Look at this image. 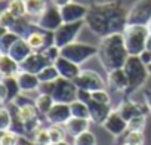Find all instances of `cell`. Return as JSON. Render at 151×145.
<instances>
[{
  "mask_svg": "<svg viewBox=\"0 0 151 145\" xmlns=\"http://www.w3.org/2000/svg\"><path fill=\"white\" fill-rule=\"evenodd\" d=\"M88 105H89V111H91V121L95 124H99V126H102V123L107 120V117L113 111L111 105L98 102L95 99H91L88 102Z\"/></svg>",
  "mask_w": 151,
  "mask_h": 145,
  "instance_id": "cell-20",
  "label": "cell"
},
{
  "mask_svg": "<svg viewBox=\"0 0 151 145\" xmlns=\"http://www.w3.org/2000/svg\"><path fill=\"white\" fill-rule=\"evenodd\" d=\"M145 49H148V50H151V33L148 34V37H147V43H145Z\"/></svg>",
  "mask_w": 151,
  "mask_h": 145,
  "instance_id": "cell-48",
  "label": "cell"
},
{
  "mask_svg": "<svg viewBox=\"0 0 151 145\" xmlns=\"http://www.w3.org/2000/svg\"><path fill=\"white\" fill-rule=\"evenodd\" d=\"M18 145H34V144H33V141H31L28 136H21Z\"/></svg>",
  "mask_w": 151,
  "mask_h": 145,
  "instance_id": "cell-47",
  "label": "cell"
},
{
  "mask_svg": "<svg viewBox=\"0 0 151 145\" xmlns=\"http://www.w3.org/2000/svg\"><path fill=\"white\" fill-rule=\"evenodd\" d=\"M33 52H34V50H33V47L30 46L28 40H27L25 37H19V39L11 46L8 55L12 56L15 61H18V62L21 64V62H22L24 59H27Z\"/></svg>",
  "mask_w": 151,
  "mask_h": 145,
  "instance_id": "cell-22",
  "label": "cell"
},
{
  "mask_svg": "<svg viewBox=\"0 0 151 145\" xmlns=\"http://www.w3.org/2000/svg\"><path fill=\"white\" fill-rule=\"evenodd\" d=\"M71 108L70 104L65 102H55L49 113L45 116V120L49 124H65L71 118Z\"/></svg>",
  "mask_w": 151,
  "mask_h": 145,
  "instance_id": "cell-13",
  "label": "cell"
},
{
  "mask_svg": "<svg viewBox=\"0 0 151 145\" xmlns=\"http://www.w3.org/2000/svg\"><path fill=\"white\" fill-rule=\"evenodd\" d=\"M21 139V135H18L14 130H2L0 135V145H18Z\"/></svg>",
  "mask_w": 151,
  "mask_h": 145,
  "instance_id": "cell-37",
  "label": "cell"
},
{
  "mask_svg": "<svg viewBox=\"0 0 151 145\" xmlns=\"http://www.w3.org/2000/svg\"><path fill=\"white\" fill-rule=\"evenodd\" d=\"M148 34V25H126L123 30V39L129 55H139L145 49Z\"/></svg>",
  "mask_w": 151,
  "mask_h": 145,
  "instance_id": "cell-4",
  "label": "cell"
},
{
  "mask_svg": "<svg viewBox=\"0 0 151 145\" xmlns=\"http://www.w3.org/2000/svg\"><path fill=\"white\" fill-rule=\"evenodd\" d=\"M122 145H130V144H126V142H124V144H122Z\"/></svg>",
  "mask_w": 151,
  "mask_h": 145,
  "instance_id": "cell-53",
  "label": "cell"
},
{
  "mask_svg": "<svg viewBox=\"0 0 151 145\" xmlns=\"http://www.w3.org/2000/svg\"><path fill=\"white\" fill-rule=\"evenodd\" d=\"M70 108H71V116L73 117H79V118H91V111H89V105L80 99H74L73 102H70Z\"/></svg>",
  "mask_w": 151,
  "mask_h": 145,
  "instance_id": "cell-29",
  "label": "cell"
},
{
  "mask_svg": "<svg viewBox=\"0 0 151 145\" xmlns=\"http://www.w3.org/2000/svg\"><path fill=\"white\" fill-rule=\"evenodd\" d=\"M145 126H147V114H139L127 121L129 132H144Z\"/></svg>",
  "mask_w": 151,
  "mask_h": 145,
  "instance_id": "cell-34",
  "label": "cell"
},
{
  "mask_svg": "<svg viewBox=\"0 0 151 145\" xmlns=\"http://www.w3.org/2000/svg\"><path fill=\"white\" fill-rule=\"evenodd\" d=\"M49 135H50V144H56V142L65 141L68 132L65 129V124H50Z\"/></svg>",
  "mask_w": 151,
  "mask_h": 145,
  "instance_id": "cell-30",
  "label": "cell"
},
{
  "mask_svg": "<svg viewBox=\"0 0 151 145\" xmlns=\"http://www.w3.org/2000/svg\"><path fill=\"white\" fill-rule=\"evenodd\" d=\"M19 93H21V88L17 76L2 77V82H0V102H2V105L12 102Z\"/></svg>",
  "mask_w": 151,
  "mask_h": 145,
  "instance_id": "cell-12",
  "label": "cell"
},
{
  "mask_svg": "<svg viewBox=\"0 0 151 145\" xmlns=\"http://www.w3.org/2000/svg\"><path fill=\"white\" fill-rule=\"evenodd\" d=\"M86 25L85 21H77V22H64L58 30L53 31V43L58 47H64L73 42L77 40L80 31Z\"/></svg>",
  "mask_w": 151,
  "mask_h": 145,
  "instance_id": "cell-6",
  "label": "cell"
},
{
  "mask_svg": "<svg viewBox=\"0 0 151 145\" xmlns=\"http://www.w3.org/2000/svg\"><path fill=\"white\" fill-rule=\"evenodd\" d=\"M37 76H39L40 82H55V80H58L61 77L59 72H58V68L55 67V64H49L47 67H45Z\"/></svg>",
  "mask_w": 151,
  "mask_h": 145,
  "instance_id": "cell-31",
  "label": "cell"
},
{
  "mask_svg": "<svg viewBox=\"0 0 151 145\" xmlns=\"http://www.w3.org/2000/svg\"><path fill=\"white\" fill-rule=\"evenodd\" d=\"M53 64H55V67L58 68V72H59L61 77L68 79V80H73V82H74V79L82 72V68H80L79 64H76V62L67 59V58L62 56V55H61Z\"/></svg>",
  "mask_w": 151,
  "mask_h": 145,
  "instance_id": "cell-19",
  "label": "cell"
},
{
  "mask_svg": "<svg viewBox=\"0 0 151 145\" xmlns=\"http://www.w3.org/2000/svg\"><path fill=\"white\" fill-rule=\"evenodd\" d=\"M144 132H129L127 130V135L124 138V142L126 144H130V145H144Z\"/></svg>",
  "mask_w": 151,
  "mask_h": 145,
  "instance_id": "cell-39",
  "label": "cell"
},
{
  "mask_svg": "<svg viewBox=\"0 0 151 145\" xmlns=\"http://www.w3.org/2000/svg\"><path fill=\"white\" fill-rule=\"evenodd\" d=\"M8 9H9L17 18L27 17L25 0H9V2H8Z\"/></svg>",
  "mask_w": 151,
  "mask_h": 145,
  "instance_id": "cell-33",
  "label": "cell"
},
{
  "mask_svg": "<svg viewBox=\"0 0 151 145\" xmlns=\"http://www.w3.org/2000/svg\"><path fill=\"white\" fill-rule=\"evenodd\" d=\"M36 28H37L36 22H33V21L27 19L25 17H22V18H18V19H17L15 25L12 27V31H15L18 36H21V37H25V39H27V37H28V34H30V33H33Z\"/></svg>",
  "mask_w": 151,
  "mask_h": 145,
  "instance_id": "cell-25",
  "label": "cell"
},
{
  "mask_svg": "<svg viewBox=\"0 0 151 145\" xmlns=\"http://www.w3.org/2000/svg\"><path fill=\"white\" fill-rule=\"evenodd\" d=\"M36 25L42 30H46V31H55L58 30L62 24H64V19H62V15H61V9L56 8V6H47V9L34 21Z\"/></svg>",
  "mask_w": 151,
  "mask_h": 145,
  "instance_id": "cell-10",
  "label": "cell"
},
{
  "mask_svg": "<svg viewBox=\"0 0 151 145\" xmlns=\"http://www.w3.org/2000/svg\"><path fill=\"white\" fill-rule=\"evenodd\" d=\"M123 68L129 79V89L126 90L124 95L129 96L130 93H135L147 83L150 77V71H148V65H145L138 55H129Z\"/></svg>",
  "mask_w": 151,
  "mask_h": 145,
  "instance_id": "cell-3",
  "label": "cell"
},
{
  "mask_svg": "<svg viewBox=\"0 0 151 145\" xmlns=\"http://www.w3.org/2000/svg\"><path fill=\"white\" fill-rule=\"evenodd\" d=\"M42 52L49 58V61H50L52 64L61 56V47H58L56 45H50V46H47V47H46L45 50H42Z\"/></svg>",
  "mask_w": 151,
  "mask_h": 145,
  "instance_id": "cell-41",
  "label": "cell"
},
{
  "mask_svg": "<svg viewBox=\"0 0 151 145\" xmlns=\"http://www.w3.org/2000/svg\"><path fill=\"white\" fill-rule=\"evenodd\" d=\"M55 82H42L37 92L39 93H49V95H52L53 90H55Z\"/></svg>",
  "mask_w": 151,
  "mask_h": 145,
  "instance_id": "cell-42",
  "label": "cell"
},
{
  "mask_svg": "<svg viewBox=\"0 0 151 145\" xmlns=\"http://www.w3.org/2000/svg\"><path fill=\"white\" fill-rule=\"evenodd\" d=\"M11 124H12V113H11V108L8 107H2L0 110V126H2V130H9L11 129Z\"/></svg>",
  "mask_w": 151,
  "mask_h": 145,
  "instance_id": "cell-38",
  "label": "cell"
},
{
  "mask_svg": "<svg viewBox=\"0 0 151 145\" xmlns=\"http://www.w3.org/2000/svg\"><path fill=\"white\" fill-rule=\"evenodd\" d=\"M151 22V0H136L127 12V25H148Z\"/></svg>",
  "mask_w": 151,
  "mask_h": 145,
  "instance_id": "cell-7",
  "label": "cell"
},
{
  "mask_svg": "<svg viewBox=\"0 0 151 145\" xmlns=\"http://www.w3.org/2000/svg\"><path fill=\"white\" fill-rule=\"evenodd\" d=\"M92 99H95V101H98V102H102V104L111 105V96H110V93L107 92V89L93 90V92H92Z\"/></svg>",
  "mask_w": 151,
  "mask_h": 145,
  "instance_id": "cell-40",
  "label": "cell"
},
{
  "mask_svg": "<svg viewBox=\"0 0 151 145\" xmlns=\"http://www.w3.org/2000/svg\"><path fill=\"white\" fill-rule=\"evenodd\" d=\"M116 110H117L127 121H129L130 118L139 116V114H147V111H148L145 102L141 104V102H136V101H133V99H130V98L122 99Z\"/></svg>",
  "mask_w": 151,
  "mask_h": 145,
  "instance_id": "cell-17",
  "label": "cell"
},
{
  "mask_svg": "<svg viewBox=\"0 0 151 145\" xmlns=\"http://www.w3.org/2000/svg\"><path fill=\"white\" fill-rule=\"evenodd\" d=\"M30 46L33 47V50L36 52H42L45 50L47 46L50 45H55L53 43V33L52 31H46V30H42V28H36L33 33L28 34L27 37Z\"/></svg>",
  "mask_w": 151,
  "mask_h": 145,
  "instance_id": "cell-16",
  "label": "cell"
},
{
  "mask_svg": "<svg viewBox=\"0 0 151 145\" xmlns=\"http://www.w3.org/2000/svg\"><path fill=\"white\" fill-rule=\"evenodd\" d=\"M127 12L122 0L93 3L86 15V27L96 36L104 37L113 33H123L127 25Z\"/></svg>",
  "mask_w": 151,
  "mask_h": 145,
  "instance_id": "cell-1",
  "label": "cell"
},
{
  "mask_svg": "<svg viewBox=\"0 0 151 145\" xmlns=\"http://www.w3.org/2000/svg\"><path fill=\"white\" fill-rule=\"evenodd\" d=\"M30 139L33 141V144H50V135H49V127H45V126H40L37 127Z\"/></svg>",
  "mask_w": 151,
  "mask_h": 145,
  "instance_id": "cell-32",
  "label": "cell"
},
{
  "mask_svg": "<svg viewBox=\"0 0 151 145\" xmlns=\"http://www.w3.org/2000/svg\"><path fill=\"white\" fill-rule=\"evenodd\" d=\"M52 145H73V144H70L67 141H61V142H56V144H52Z\"/></svg>",
  "mask_w": 151,
  "mask_h": 145,
  "instance_id": "cell-49",
  "label": "cell"
},
{
  "mask_svg": "<svg viewBox=\"0 0 151 145\" xmlns=\"http://www.w3.org/2000/svg\"><path fill=\"white\" fill-rule=\"evenodd\" d=\"M53 104H55V99H53V96L49 95V93H39V95L36 96V99H34V105H36L37 111H39L43 117L49 113V110L53 107Z\"/></svg>",
  "mask_w": 151,
  "mask_h": 145,
  "instance_id": "cell-27",
  "label": "cell"
},
{
  "mask_svg": "<svg viewBox=\"0 0 151 145\" xmlns=\"http://www.w3.org/2000/svg\"><path fill=\"white\" fill-rule=\"evenodd\" d=\"M73 145H96V136L91 130H85L83 133L74 136Z\"/></svg>",
  "mask_w": 151,
  "mask_h": 145,
  "instance_id": "cell-35",
  "label": "cell"
},
{
  "mask_svg": "<svg viewBox=\"0 0 151 145\" xmlns=\"http://www.w3.org/2000/svg\"><path fill=\"white\" fill-rule=\"evenodd\" d=\"M89 12V6L82 5V3H76L71 2L61 8V15L64 22H77V21H85L86 15Z\"/></svg>",
  "mask_w": 151,
  "mask_h": 145,
  "instance_id": "cell-15",
  "label": "cell"
},
{
  "mask_svg": "<svg viewBox=\"0 0 151 145\" xmlns=\"http://www.w3.org/2000/svg\"><path fill=\"white\" fill-rule=\"evenodd\" d=\"M21 71V64L8 53H0V74L2 77L17 76Z\"/></svg>",
  "mask_w": 151,
  "mask_h": 145,
  "instance_id": "cell-23",
  "label": "cell"
},
{
  "mask_svg": "<svg viewBox=\"0 0 151 145\" xmlns=\"http://www.w3.org/2000/svg\"><path fill=\"white\" fill-rule=\"evenodd\" d=\"M102 129L105 132H108L111 136L119 138L124 132H127V120L116 108H113V111L110 113V116L107 117V120L102 123Z\"/></svg>",
  "mask_w": 151,
  "mask_h": 145,
  "instance_id": "cell-11",
  "label": "cell"
},
{
  "mask_svg": "<svg viewBox=\"0 0 151 145\" xmlns=\"http://www.w3.org/2000/svg\"><path fill=\"white\" fill-rule=\"evenodd\" d=\"M148 71H150V76H151V64L148 65Z\"/></svg>",
  "mask_w": 151,
  "mask_h": 145,
  "instance_id": "cell-50",
  "label": "cell"
},
{
  "mask_svg": "<svg viewBox=\"0 0 151 145\" xmlns=\"http://www.w3.org/2000/svg\"><path fill=\"white\" fill-rule=\"evenodd\" d=\"M2 2H6V0H2Z\"/></svg>",
  "mask_w": 151,
  "mask_h": 145,
  "instance_id": "cell-54",
  "label": "cell"
},
{
  "mask_svg": "<svg viewBox=\"0 0 151 145\" xmlns=\"http://www.w3.org/2000/svg\"><path fill=\"white\" fill-rule=\"evenodd\" d=\"M148 31H150V33H151V22H150V24H148Z\"/></svg>",
  "mask_w": 151,
  "mask_h": 145,
  "instance_id": "cell-52",
  "label": "cell"
},
{
  "mask_svg": "<svg viewBox=\"0 0 151 145\" xmlns=\"http://www.w3.org/2000/svg\"><path fill=\"white\" fill-rule=\"evenodd\" d=\"M50 2H52V5L53 6H56V8H64L65 5H68V3H71L73 2V0H50Z\"/></svg>",
  "mask_w": 151,
  "mask_h": 145,
  "instance_id": "cell-46",
  "label": "cell"
},
{
  "mask_svg": "<svg viewBox=\"0 0 151 145\" xmlns=\"http://www.w3.org/2000/svg\"><path fill=\"white\" fill-rule=\"evenodd\" d=\"M74 83L79 89H85V90H89V92L107 89V82L96 71H92V70H82L80 74L74 79Z\"/></svg>",
  "mask_w": 151,
  "mask_h": 145,
  "instance_id": "cell-8",
  "label": "cell"
},
{
  "mask_svg": "<svg viewBox=\"0 0 151 145\" xmlns=\"http://www.w3.org/2000/svg\"><path fill=\"white\" fill-rule=\"evenodd\" d=\"M98 59L104 70L111 71L116 68H123L129 58V52L124 45L123 33H113L101 37L98 45Z\"/></svg>",
  "mask_w": 151,
  "mask_h": 145,
  "instance_id": "cell-2",
  "label": "cell"
},
{
  "mask_svg": "<svg viewBox=\"0 0 151 145\" xmlns=\"http://www.w3.org/2000/svg\"><path fill=\"white\" fill-rule=\"evenodd\" d=\"M49 64H52L49 61V58L43 53V52H33L27 59H24L21 62V70L22 71H28V72H34V74H39V72L47 67Z\"/></svg>",
  "mask_w": 151,
  "mask_h": 145,
  "instance_id": "cell-18",
  "label": "cell"
},
{
  "mask_svg": "<svg viewBox=\"0 0 151 145\" xmlns=\"http://www.w3.org/2000/svg\"><path fill=\"white\" fill-rule=\"evenodd\" d=\"M17 79H18L21 92H24V93L37 92L39 90V86L42 83L37 74H34V72H28V71H22V70L17 74Z\"/></svg>",
  "mask_w": 151,
  "mask_h": 145,
  "instance_id": "cell-21",
  "label": "cell"
},
{
  "mask_svg": "<svg viewBox=\"0 0 151 145\" xmlns=\"http://www.w3.org/2000/svg\"><path fill=\"white\" fill-rule=\"evenodd\" d=\"M142 98H144V102L148 108V113L151 114V89L150 88L142 89Z\"/></svg>",
  "mask_w": 151,
  "mask_h": 145,
  "instance_id": "cell-44",
  "label": "cell"
},
{
  "mask_svg": "<svg viewBox=\"0 0 151 145\" xmlns=\"http://www.w3.org/2000/svg\"><path fill=\"white\" fill-rule=\"evenodd\" d=\"M25 6H27V17L37 19L47 9V2L46 0H25Z\"/></svg>",
  "mask_w": 151,
  "mask_h": 145,
  "instance_id": "cell-26",
  "label": "cell"
},
{
  "mask_svg": "<svg viewBox=\"0 0 151 145\" xmlns=\"http://www.w3.org/2000/svg\"><path fill=\"white\" fill-rule=\"evenodd\" d=\"M77 86L73 80H68V79H64V77H59L56 82H55V90L52 93L55 102H65V104H70L73 102L74 99H77Z\"/></svg>",
  "mask_w": 151,
  "mask_h": 145,
  "instance_id": "cell-9",
  "label": "cell"
},
{
  "mask_svg": "<svg viewBox=\"0 0 151 145\" xmlns=\"http://www.w3.org/2000/svg\"><path fill=\"white\" fill-rule=\"evenodd\" d=\"M61 55L65 56L67 59L76 62V64H85L88 62L91 58L98 55V46L89 45V43H83V42H73L67 46H64L61 49Z\"/></svg>",
  "mask_w": 151,
  "mask_h": 145,
  "instance_id": "cell-5",
  "label": "cell"
},
{
  "mask_svg": "<svg viewBox=\"0 0 151 145\" xmlns=\"http://www.w3.org/2000/svg\"><path fill=\"white\" fill-rule=\"evenodd\" d=\"M107 86L113 90V92H119V93H126V90L129 89V79L124 68H116L108 71L107 74Z\"/></svg>",
  "mask_w": 151,
  "mask_h": 145,
  "instance_id": "cell-14",
  "label": "cell"
},
{
  "mask_svg": "<svg viewBox=\"0 0 151 145\" xmlns=\"http://www.w3.org/2000/svg\"><path fill=\"white\" fill-rule=\"evenodd\" d=\"M34 145H52V144H34Z\"/></svg>",
  "mask_w": 151,
  "mask_h": 145,
  "instance_id": "cell-51",
  "label": "cell"
},
{
  "mask_svg": "<svg viewBox=\"0 0 151 145\" xmlns=\"http://www.w3.org/2000/svg\"><path fill=\"white\" fill-rule=\"evenodd\" d=\"M0 30H2V34H0V53H8L9 49H11V46L21 36H18L12 30H5V28H0Z\"/></svg>",
  "mask_w": 151,
  "mask_h": 145,
  "instance_id": "cell-28",
  "label": "cell"
},
{
  "mask_svg": "<svg viewBox=\"0 0 151 145\" xmlns=\"http://www.w3.org/2000/svg\"><path fill=\"white\" fill-rule=\"evenodd\" d=\"M77 99L83 101V102H89L92 99V92L89 90H85V89H77Z\"/></svg>",
  "mask_w": 151,
  "mask_h": 145,
  "instance_id": "cell-43",
  "label": "cell"
},
{
  "mask_svg": "<svg viewBox=\"0 0 151 145\" xmlns=\"http://www.w3.org/2000/svg\"><path fill=\"white\" fill-rule=\"evenodd\" d=\"M17 17L6 8L2 11V14H0V28H5V30H12V27L15 25L17 22Z\"/></svg>",
  "mask_w": 151,
  "mask_h": 145,
  "instance_id": "cell-36",
  "label": "cell"
},
{
  "mask_svg": "<svg viewBox=\"0 0 151 145\" xmlns=\"http://www.w3.org/2000/svg\"><path fill=\"white\" fill-rule=\"evenodd\" d=\"M139 58H141V61L145 64V65H150L151 64V50H148V49H144L139 55H138Z\"/></svg>",
  "mask_w": 151,
  "mask_h": 145,
  "instance_id": "cell-45",
  "label": "cell"
},
{
  "mask_svg": "<svg viewBox=\"0 0 151 145\" xmlns=\"http://www.w3.org/2000/svg\"><path fill=\"white\" fill-rule=\"evenodd\" d=\"M91 118H79V117H71L67 123H65V129L68 132L70 136H77L80 133H83L85 130H89L91 126Z\"/></svg>",
  "mask_w": 151,
  "mask_h": 145,
  "instance_id": "cell-24",
  "label": "cell"
}]
</instances>
